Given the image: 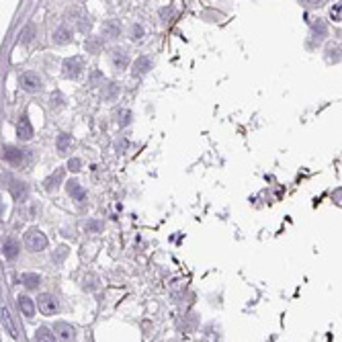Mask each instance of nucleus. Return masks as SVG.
<instances>
[{"instance_id": "nucleus-1", "label": "nucleus", "mask_w": 342, "mask_h": 342, "mask_svg": "<svg viewBox=\"0 0 342 342\" xmlns=\"http://www.w3.org/2000/svg\"><path fill=\"white\" fill-rule=\"evenodd\" d=\"M25 246L31 250V252H41L48 248V238L41 230L37 228H31L27 234H25Z\"/></svg>"}, {"instance_id": "nucleus-2", "label": "nucleus", "mask_w": 342, "mask_h": 342, "mask_svg": "<svg viewBox=\"0 0 342 342\" xmlns=\"http://www.w3.org/2000/svg\"><path fill=\"white\" fill-rule=\"evenodd\" d=\"M82 70H84V57H80V55L68 57V59H64V64H62L64 78H78L82 74Z\"/></svg>"}, {"instance_id": "nucleus-3", "label": "nucleus", "mask_w": 342, "mask_h": 342, "mask_svg": "<svg viewBox=\"0 0 342 342\" xmlns=\"http://www.w3.org/2000/svg\"><path fill=\"white\" fill-rule=\"evenodd\" d=\"M19 84H21V88L25 93H39L41 91V78L37 76L35 72H31V70H27V72L21 74Z\"/></svg>"}, {"instance_id": "nucleus-4", "label": "nucleus", "mask_w": 342, "mask_h": 342, "mask_svg": "<svg viewBox=\"0 0 342 342\" xmlns=\"http://www.w3.org/2000/svg\"><path fill=\"white\" fill-rule=\"evenodd\" d=\"M37 307H39V311H41L43 316H53V314H57L59 303H57V299H55L53 295L43 293V295L37 297Z\"/></svg>"}, {"instance_id": "nucleus-5", "label": "nucleus", "mask_w": 342, "mask_h": 342, "mask_svg": "<svg viewBox=\"0 0 342 342\" xmlns=\"http://www.w3.org/2000/svg\"><path fill=\"white\" fill-rule=\"evenodd\" d=\"M328 35V25H326V21L318 19L314 25H311V46H318V43H322V39Z\"/></svg>"}, {"instance_id": "nucleus-6", "label": "nucleus", "mask_w": 342, "mask_h": 342, "mask_svg": "<svg viewBox=\"0 0 342 342\" xmlns=\"http://www.w3.org/2000/svg\"><path fill=\"white\" fill-rule=\"evenodd\" d=\"M53 332L62 338L64 342H72L74 338H76V332H74V328L70 324H66V322H57L55 326H53Z\"/></svg>"}, {"instance_id": "nucleus-7", "label": "nucleus", "mask_w": 342, "mask_h": 342, "mask_svg": "<svg viewBox=\"0 0 342 342\" xmlns=\"http://www.w3.org/2000/svg\"><path fill=\"white\" fill-rule=\"evenodd\" d=\"M17 133H19V140H23V142H29V140L33 138V125L29 123V117L27 115L21 117V121L17 125Z\"/></svg>"}, {"instance_id": "nucleus-8", "label": "nucleus", "mask_w": 342, "mask_h": 342, "mask_svg": "<svg viewBox=\"0 0 342 342\" xmlns=\"http://www.w3.org/2000/svg\"><path fill=\"white\" fill-rule=\"evenodd\" d=\"M100 31H102V35L109 37V39H117L119 35H121V23H119V21H105V23H102V27H100Z\"/></svg>"}, {"instance_id": "nucleus-9", "label": "nucleus", "mask_w": 342, "mask_h": 342, "mask_svg": "<svg viewBox=\"0 0 342 342\" xmlns=\"http://www.w3.org/2000/svg\"><path fill=\"white\" fill-rule=\"evenodd\" d=\"M111 62H113V66H115L117 70H125V68L129 66V55H127L125 49H115V51L111 53Z\"/></svg>"}, {"instance_id": "nucleus-10", "label": "nucleus", "mask_w": 342, "mask_h": 342, "mask_svg": "<svg viewBox=\"0 0 342 342\" xmlns=\"http://www.w3.org/2000/svg\"><path fill=\"white\" fill-rule=\"evenodd\" d=\"M147 70H152V59L147 55H142L136 59V64H133V76H144Z\"/></svg>"}, {"instance_id": "nucleus-11", "label": "nucleus", "mask_w": 342, "mask_h": 342, "mask_svg": "<svg viewBox=\"0 0 342 342\" xmlns=\"http://www.w3.org/2000/svg\"><path fill=\"white\" fill-rule=\"evenodd\" d=\"M53 41L57 43V46H64V43L72 41V31H70V27L68 25H59L55 29V33H53Z\"/></svg>"}, {"instance_id": "nucleus-12", "label": "nucleus", "mask_w": 342, "mask_h": 342, "mask_svg": "<svg viewBox=\"0 0 342 342\" xmlns=\"http://www.w3.org/2000/svg\"><path fill=\"white\" fill-rule=\"evenodd\" d=\"M19 250H21V246H19V242L17 240H12V238H8V240L2 244V254H4V258H17L19 256Z\"/></svg>"}, {"instance_id": "nucleus-13", "label": "nucleus", "mask_w": 342, "mask_h": 342, "mask_svg": "<svg viewBox=\"0 0 342 342\" xmlns=\"http://www.w3.org/2000/svg\"><path fill=\"white\" fill-rule=\"evenodd\" d=\"M68 195H70L74 201H84V199H86V191L80 187L78 181H70V183H68Z\"/></svg>"}, {"instance_id": "nucleus-14", "label": "nucleus", "mask_w": 342, "mask_h": 342, "mask_svg": "<svg viewBox=\"0 0 342 342\" xmlns=\"http://www.w3.org/2000/svg\"><path fill=\"white\" fill-rule=\"evenodd\" d=\"M19 307H21V311H23L27 318H33V316H35V303H33L31 297L21 295V297H19Z\"/></svg>"}, {"instance_id": "nucleus-15", "label": "nucleus", "mask_w": 342, "mask_h": 342, "mask_svg": "<svg viewBox=\"0 0 342 342\" xmlns=\"http://www.w3.org/2000/svg\"><path fill=\"white\" fill-rule=\"evenodd\" d=\"M2 156L6 162H10V164H17V162L23 160V150H19V147H12V146H6L2 150Z\"/></svg>"}, {"instance_id": "nucleus-16", "label": "nucleus", "mask_w": 342, "mask_h": 342, "mask_svg": "<svg viewBox=\"0 0 342 342\" xmlns=\"http://www.w3.org/2000/svg\"><path fill=\"white\" fill-rule=\"evenodd\" d=\"M10 193H12V197L14 199H27V195H29V187L25 185V183H19V181H14L12 185H10Z\"/></svg>"}, {"instance_id": "nucleus-17", "label": "nucleus", "mask_w": 342, "mask_h": 342, "mask_svg": "<svg viewBox=\"0 0 342 342\" xmlns=\"http://www.w3.org/2000/svg\"><path fill=\"white\" fill-rule=\"evenodd\" d=\"M62 181H64V168H57V170L48 178V181H46V189H48V191H55Z\"/></svg>"}, {"instance_id": "nucleus-18", "label": "nucleus", "mask_w": 342, "mask_h": 342, "mask_svg": "<svg viewBox=\"0 0 342 342\" xmlns=\"http://www.w3.org/2000/svg\"><path fill=\"white\" fill-rule=\"evenodd\" d=\"M35 342H55V334L49 328H46V326H41L35 334Z\"/></svg>"}, {"instance_id": "nucleus-19", "label": "nucleus", "mask_w": 342, "mask_h": 342, "mask_svg": "<svg viewBox=\"0 0 342 342\" xmlns=\"http://www.w3.org/2000/svg\"><path fill=\"white\" fill-rule=\"evenodd\" d=\"M21 283H23L27 289H35V287L39 285V275H35V273H25V275L21 277Z\"/></svg>"}, {"instance_id": "nucleus-20", "label": "nucleus", "mask_w": 342, "mask_h": 342, "mask_svg": "<svg viewBox=\"0 0 342 342\" xmlns=\"http://www.w3.org/2000/svg\"><path fill=\"white\" fill-rule=\"evenodd\" d=\"M55 146H57V150H59V152H66L68 147L72 146V138L68 136V133H59L57 140H55Z\"/></svg>"}, {"instance_id": "nucleus-21", "label": "nucleus", "mask_w": 342, "mask_h": 342, "mask_svg": "<svg viewBox=\"0 0 342 342\" xmlns=\"http://www.w3.org/2000/svg\"><path fill=\"white\" fill-rule=\"evenodd\" d=\"M84 48H86L88 53H97V51L102 48V41H100L98 37H88L86 43H84Z\"/></svg>"}, {"instance_id": "nucleus-22", "label": "nucleus", "mask_w": 342, "mask_h": 342, "mask_svg": "<svg viewBox=\"0 0 342 342\" xmlns=\"http://www.w3.org/2000/svg\"><path fill=\"white\" fill-rule=\"evenodd\" d=\"M2 324L6 326V330L10 332V336H17V332H14V326H12V322H10V314H8L6 307H2Z\"/></svg>"}, {"instance_id": "nucleus-23", "label": "nucleus", "mask_w": 342, "mask_h": 342, "mask_svg": "<svg viewBox=\"0 0 342 342\" xmlns=\"http://www.w3.org/2000/svg\"><path fill=\"white\" fill-rule=\"evenodd\" d=\"M33 33H35V27H33V25H29V27L25 29V31L21 33L23 43H29V41H31V39H33Z\"/></svg>"}, {"instance_id": "nucleus-24", "label": "nucleus", "mask_w": 342, "mask_h": 342, "mask_svg": "<svg viewBox=\"0 0 342 342\" xmlns=\"http://www.w3.org/2000/svg\"><path fill=\"white\" fill-rule=\"evenodd\" d=\"M129 123H131V113H129V111H121V119H119V125L125 127V125H129Z\"/></svg>"}, {"instance_id": "nucleus-25", "label": "nucleus", "mask_w": 342, "mask_h": 342, "mask_svg": "<svg viewBox=\"0 0 342 342\" xmlns=\"http://www.w3.org/2000/svg\"><path fill=\"white\" fill-rule=\"evenodd\" d=\"M80 166H82V162H80L78 158H72V160L68 162V168H70L72 172H78V170H80Z\"/></svg>"}, {"instance_id": "nucleus-26", "label": "nucleus", "mask_w": 342, "mask_h": 342, "mask_svg": "<svg viewBox=\"0 0 342 342\" xmlns=\"http://www.w3.org/2000/svg\"><path fill=\"white\" fill-rule=\"evenodd\" d=\"M131 35H133L131 39H140V37L144 35V29H142V25H133V27H131Z\"/></svg>"}, {"instance_id": "nucleus-27", "label": "nucleus", "mask_w": 342, "mask_h": 342, "mask_svg": "<svg viewBox=\"0 0 342 342\" xmlns=\"http://www.w3.org/2000/svg\"><path fill=\"white\" fill-rule=\"evenodd\" d=\"M160 14H162V19H164V23H166V17H172L174 12H172V8H162Z\"/></svg>"}, {"instance_id": "nucleus-28", "label": "nucleus", "mask_w": 342, "mask_h": 342, "mask_svg": "<svg viewBox=\"0 0 342 342\" xmlns=\"http://www.w3.org/2000/svg\"><path fill=\"white\" fill-rule=\"evenodd\" d=\"M117 88H119L117 84H111V91H109L105 97H107V98H113V97H115V93H117Z\"/></svg>"}, {"instance_id": "nucleus-29", "label": "nucleus", "mask_w": 342, "mask_h": 342, "mask_svg": "<svg viewBox=\"0 0 342 342\" xmlns=\"http://www.w3.org/2000/svg\"><path fill=\"white\" fill-rule=\"evenodd\" d=\"M340 4H342V2H340Z\"/></svg>"}]
</instances>
